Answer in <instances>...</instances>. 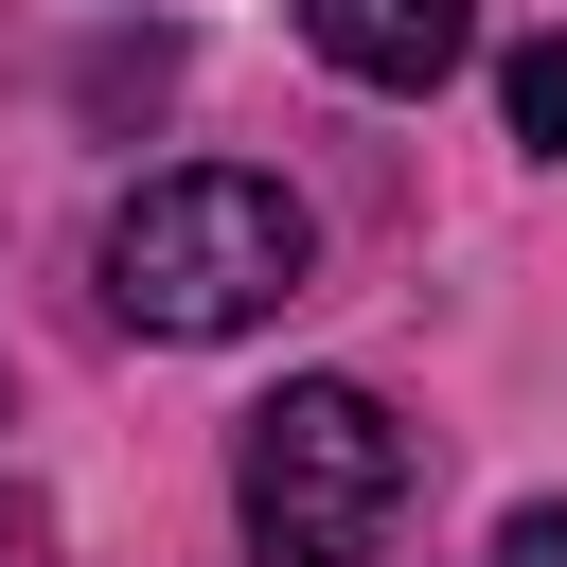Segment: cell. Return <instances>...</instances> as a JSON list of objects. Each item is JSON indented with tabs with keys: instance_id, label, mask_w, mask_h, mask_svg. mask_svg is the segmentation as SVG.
<instances>
[{
	"instance_id": "cell-4",
	"label": "cell",
	"mask_w": 567,
	"mask_h": 567,
	"mask_svg": "<svg viewBox=\"0 0 567 567\" xmlns=\"http://www.w3.org/2000/svg\"><path fill=\"white\" fill-rule=\"evenodd\" d=\"M496 106H514V142H549V159H567V35H514Z\"/></svg>"
},
{
	"instance_id": "cell-5",
	"label": "cell",
	"mask_w": 567,
	"mask_h": 567,
	"mask_svg": "<svg viewBox=\"0 0 567 567\" xmlns=\"http://www.w3.org/2000/svg\"><path fill=\"white\" fill-rule=\"evenodd\" d=\"M478 567H567V514H549V496H532V514H496V549H478Z\"/></svg>"
},
{
	"instance_id": "cell-1",
	"label": "cell",
	"mask_w": 567,
	"mask_h": 567,
	"mask_svg": "<svg viewBox=\"0 0 567 567\" xmlns=\"http://www.w3.org/2000/svg\"><path fill=\"white\" fill-rule=\"evenodd\" d=\"M301 266H319V213L248 159H177L106 213V319L124 337H248L301 301Z\"/></svg>"
},
{
	"instance_id": "cell-2",
	"label": "cell",
	"mask_w": 567,
	"mask_h": 567,
	"mask_svg": "<svg viewBox=\"0 0 567 567\" xmlns=\"http://www.w3.org/2000/svg\"><path fill=\"white\" fill-rule=\"evenodd\" d=\"M230 514L266 567H372V532L408 514V425L354 372H284L230 425Z\"/></svg>"
},
{
	"instance_id": "cell-3",
	"label": "cell",
	"mask_w": 567,
	"mask_h": 567,
	"mask_svg": "<svg viewBox=\"0 0 567 567\" xmlns=\"http://www.w3.org/2000/svg\"><path fill=\"white\" fill-rule=\"evenodd\" d=\"M284 18H301V53H319L337 89H390V106L478 53V0H284Z\"/></svg>"
}]
</instances>
